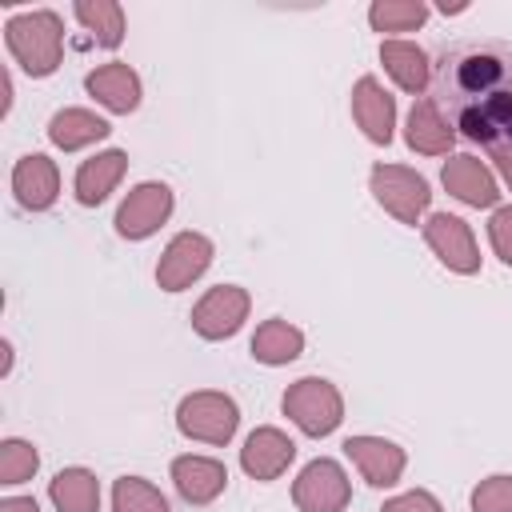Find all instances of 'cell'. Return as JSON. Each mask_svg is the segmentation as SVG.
<instances>
[{"mask_svg":"<svg viewBox=\"0 0 512 512\" xmlns=\"http://www.w3.org/2000/svg\"><path fill=\"white\" fill-rule=\"evenodd\" d=\"M432 100L456 136L512 156V44L456 40L432 64Z\"/></svg>","mask_w":512,"mask_h":512,"instance_id":"6da1fadb","label":"cell"},{"mask_svg":"<svg viewBox=\"0 0 512 512\" xmlns=\"http://www.w3.org/2000/svg\"><path fill=\"white\" fill-rule=\"evenodd\" d=\"M4 40H8V52L16 56V64L28 76H52L64 60V24L48 8L12 16L4 24Z\"/></svg>","mask_w":512,"mask_h":512,"instance_id":"7a4b0ae2","label":"cell"},{"mask_svg":"<svg viewBox=\"0 0 512 512\" xmlns=\"http://www.w3.org/2000/svg\"><path fill=\"white\" fill-rule=\"evenodd\" d=\"M284 416L304 432V436H328L344 420V396L332 380L324 376H300L284 392Z\"/></svg>","mask_w":512,"mask_h":512,"instance_id":"3957f363","label":"cell"},{"mask_svg":"<svg viewBox=\"0 0 512 512\" xmlns=\"http://www.w3.org/2000/svg\"><path fill=\"white\" fill-rule=\"evenodd\" d=\"M236 424H240L236 400L224 392H212V388L184 396L176 408V428L200 444H228L236 436Z\"/></svg>","mask_w":512,"mask_h":512,"instance_id":"277c9868","label":"cell"},{"mask_svg":"<svg viewBox=\"0 0 512 512\" xmlns=\"http://www.w3.org/2000/svg\"><path fill=\"white\" fill-rule=\"evenodd\" d=\"M372 196L384 212H392L400 224H420V216L428 212L432 204V192H428V180L404 164H376L372 176Z\"/></svg>","mask_w":512,"mask_h":512,"instance_id":"5b68a950","label":"cell"},{"mask_svg":"<svg viewBox=\"0 0 512 512\" xmlns=\"http://www.w3.org/2000/svg\"><path fill=\"white\" fill-rule=\"evenodd\" d=\"M292 500L300 512H344L352 500V480L344 476V468L328 456H316L300 468L296 484H292Z\"/></svg>","mask_w":512,"mask_h":512,"instance_id":"8992f818","label":"cell"},{"mask_svg":"<svg viewBox=\"0 0 512 512\" xmlns=\"http://www.w3.org/2000/svg\"><path fill=\"white\" fill-rule=\"evenodd\" d=\"M424 240L428 248L436 252V260L448 268V272H460V276H472L480 272V248H476V236L472 228L452 216V212H432L424 220Z\"/></svg>","mask_w":512,"mask_h":512,"instance_id":"52a82bcc","label":"cell"},{"mask_svg":"<svg viewBox=\"0 0 512 512\" xmlns=\"http://www.w3.org/2000/svg\"><path fill=\"white\" fill-rule=\"evenodd\" d=\"M168 216H172V188L160 184V180H144V184H136V188L120 200V208H116V232H120L124 240H144V236H152Z\"/></svg>","mask_w":512,"mask_h":512,"instance_id":"ba28073f","label":"cell"},{"mask_svg":"<svg viewBox=\"0 0 512 512\" xmlns=\"http://www.w3.org/2000/svg\"><path fill=\"white\" fill-rule=\"evenodd\" d=\"M248 292L240 284H220V288H208L200 296V304L192 308V328L196 336L204 340H228L240 332V324L248 320Z\"/></svg>","mask_w":512,"mask_h":512,"instance_id":"9c48e42d","label":"cell"},{"mask_svg":"<svg viewBox=\"0 0 512 512\" xmlns=\"http://www.w3.org/2000/svg\"><path fill=\"white\" fill-rule=\"evenodd\" d=\"M212 264V240L200 232H180L168 240L160 264H156V284L164 292H184L192 280H200Z\"/></svg>","mask_w":512,"mask_h":512,"instance_id":"30bf717a","label":"cell"},{"mask_svg":"<svg viewBox=\"0 0 512 512\" xmlns=\"http://www.w3.org/2000/svg\"><path fill=\"white\" fill-rule=\"evenodd\" d=\"M344 452H348V460L360 468V476L372 488H392L404 476V464H408L404 448L384 440V436H348Z\"/></svg>","mask_w":512,"mask_h":512,"instance_id":"8fae6325","label":"cell"},{"mask_svg":"<svg viewBox=\"0 0 512 512\" xmlns=\"http://www.w3.org/2000/svg\"><path fill=\"white\" fill-rule=\"evenodd\" d=\"M352 120L372 144H388L396 128V100L380 88L376 76H360L352 88Z\"/></svg>","mask_w":512,"mask_h":512,"instance_id":"7c38bea8","label":"cell"},{"mask_svg":"<svg viewBox=\"0 0 512 512\" xmlns=\"http://www.w3.org/2000/svg\"><path fill=\"white\" fill-rule=\"evenodd\" d=\"M12 192L16 200L28 208V212H44L56 204V192H60V172L56 164L44 156V152H28L16 160L12 168Z\"/></svg>","mask_w":512,"mask_h":512,"instance_id":"4fadbf2b","label":"cell"},{"mask_svg":"<svg viewBox=\"0 0 512 512\" xmlns=\"http://www.w3.org/2000/svg\"><path fill=\"white\" fill-rule=\"evenodd\" d=\"M440 180H444V188H448L460 204H468V208H492V204L500 200L496 176H492V172L484 168V160H476V156H448Z\"/></svg>","mask_w":512,"mask_h":512,"instance_id":"5bb4252c","label":"cell"},{"mask_svg":"<svg viewBox=\"0 0 512 512\" xmlns=\"http://www.w3.org/2000/svg\"><path fill=\"white\" fill-rule=\"evenodd\" d=\"M292 456H296L292 436H284L280 428H256L240 448V468L252 480H276L292 464Z\"/></svg>","mask_w":512,"mask_h":512,"instance_id":"9a60e30c","label":"cell"},{"mask_svg":"<svg viewBox=\"0 0 512 512\" xmlns=\"http://www.w3.org/2000/svg\"><path fill=\"white\" fill-rule=\"evenodd\" d=\"M172 484H176L180 500L212 504L228 484V468L212 456H176L172 460Z\"/></svg>","mask_w":512,"mask_h":512,"instance_id":"2e32d148","label":"cell"},{"mask_svg":"<svg viewBox=\"0 0 512 512\" xmlns=\"http://www.w3.org/2000/svg\"><path fill=\"white\" fill-rule=\"evenodd\" d=\"M404 140H408V148L420 152V156H448L452 144H456V132H452V124L444 120V112L436 108V100H432V96H420V100L412 104V112H408Z\"/></svg>","mask_w":512,"mask_h":512,"instance_id":"e0dca14e","label":"cell"},{"mask_svg":"<svg viewBox=\"0 0 512 512\" xmlns=\"http://www.w3.org/2000/svg\"><path fill=\"white\" fill-rule=\"evenodd\" d=\"M84 88H88L108 112H120V116L136 112V104H140V76H136L124 60H112V64L92 68L88 80H84Z\"/></svg>","mask_w":512,"mask_h":512,"instance_id":"ac0fdd59","label":"cell"},{"mask_svg":"<svg viewBox=\"0 0 512 512\" xmlns=\"http://www.w3.org/2000/svg\"><path fill=\"white\" fill-rule=\"evenodd\" d=\"M380 64L384 72L412 96H420L428 84H432V64H428V52L412 40H384L380 44Z\"/></svg>","mask_w":512,"mask_h":512,"instance_id":"d6986e66","label":"cell"},{"mask_svg":"<svg viewBox=\"0 0 512 512\" xmlns=\"http://www.w3.org/2000/svg\"><path fill=\"white\" fill-rule=\"evenodd\" d=\"M124 168H128V152H120V148L96 152L92 160H84V164L76 168V200H80L84 208H96V204L108 200V192L120 184Z\"/></svg>","mask_w":512,"mask_h":512,"instance_id":"ffe728a7","label":"cell"},{"mask_svg":"<svg viewBox=\"0 0 512 512\" xmlns=\"http://www.w3.org/2000/svg\"><path fill=\"white\" fill-rule=\"evenodd\" d=\"M108 132H112L108 120L96 116V112H88V108H64V112H56V116L48 120V140H52L56 148H64V152L88 148V144L104 140Z\"/></svg>","mask_w":512,"mask_h":512,"instance_id":"44dd1931","label":"cell"},{"mask_svg":"<svg viewBox=\"0 0 512 512\" xmlns=\"http://www.w3.org/2000/svg\"><path fill=\"white\" fill-rule=\"evenodd\" d=\"M248 348H252V356H256L260 364L280 368V364H292V360L304 352V332H300L296 324L272 316V320H264V324L256 328V336H252Z\"/></svg>","mask_w":512,"mask_h":512,"instance_id":"7402d4cb","label":"cell"},{"mask_svg":"<svg viewBox=\"0 0 512 512\" xmlns=\"http://www.w3.org/2000/svg\"><path fill=\"white\" fill-rule=\"evenodd\" d=\"M56 512H100V480L88 468H60L48 484Z\"/></svg>","mask_w":512,"mask_h":512,"instance_id":"603a6c76","label":"cell"},{"mask_svg":"<svg viewBox=\"0 0 512 512\" xmlns=\"http://www.w3.org/2000/svg\"><path fill=\"white\" fill-rule=\"evenodd\" d=\"M72 12L100 48H116L124 40V8L116 0H80Z\"/></svg>","mask_w":512,"mask_h":512,"instance_id":"cb8c5ba5","label":"cell"},{"mask_svg":"<svg viewBox=\"0 0 512 512\" xmlns=\"http://www.w3.org/2000/svg\"><path fill=\"white\" fill-rule=\"evenodd\" d=\"M428 20V4L420 0H376L368 8V24L376 32H416Z\"/></svg>","mask_w":512,"mask_h":512,"instance_id":"d4e9b609","label":"cell"},{"mask_svg":"<svg viewBox=\"0 0 512 512\" xmlns=\"http://www.w3.org/2000/svg\"><path fill=\"white\" fill-rule=\"evenodd\" d=\"M112 512H172L164 492L140 476H120L112 484Z\"/></svg>","mask_w":512,"mask_h":512,"instance_id":"484cf974","label":"cell"},{"mask_svg":"<svg viewBox=\"0 0 512 512\" xmlns=\"http://www.w3.org/2000/svg\"><path fill=\"white\" fill-rule=\"evenodd\" d=\"M36 468H40V456L28 440L12 436V440L0 444V484H24V480L36 476Z\"/></svg>","mask_w":512,"mask_h":512,"instance_id":"4316f807","label":"cell"},{"mask_svg":"<svg viewBox=\"0 0 512 512\" xmlns=\"http://www.w3.org/2000/svg\"><path fill=\"white\" fill-rule=\"evenodd\" d=\"M472 512H512V476H488L472 492Z\"/></svg>","mask_w":512,"mask_h":512,"instance_id":"83f0119b","label":"cell"},{"mask_svg":"<svg viewBox=\"0 0 512 512\" xmlns=\"http://www.w3.org/2000/svg\"><path fill=\"white\" fill-rule=\"evenodd\" d=\"M488 240H492L496 256L512 268V204H504V208L492 212V220H488Z\"/></svg>","mask_w":512,"mask_h":512,"instance_id":"f1b7e54d","label":"cell"},{"mask_svg":"<svg viewBox=\"0 0 512 512\" xmlns=\"http://www.w3.org/2000/svg\"><path fill=\"white\" fill-rule=\"evenodd\" d=\"M380 512H444V508H440V500H436L432 492L416 488V492H400V496L384 500V508H380Z\"/></svg>","mask_w":512,"mask_h":512,"instance_id":"f546056e","label":"cell"},{"mask_svg":"<svg viewBox=\"0 0 512 512\" xmlns=\"http://www.w3.org/2000/svg\"><path fill=\"white\" fill-rule=\"evenodd\" d=\"M0 512H40V504L32 496H8L0 500Z\"/></svg>","mask_w":512,"mask_h":512,"instance_id":"4dcf8cb0","label":"cell"},{"mask_svg":"<svg viewBox=\"0 0 512 512\" xmlns=\"http://www.w3.org/2000/svg\"><path fill=\"white\" fill-rule=\"evenodd\" d=\"M496 168H500V176H504V184L512 188V156H496Z\"/></svg>","mask_w":512,"mask_h":512,"instance_id":"1f68e13d","label":"cell"},{"mask_svg":"<svg viewBox=\"0 0 512 512\" xmlns=\"http://www.w3.org/2000/svg\"><path fill=\"white\" fill-rule=\"evenodd\" d=\"M464 8H468V4H448V0L440 4V12H444V16H448V12H464Z\"/></svg>","mask_w":512,"mask_h":512,"instance_id":"d6a6232c","label":"cell"}]
</instances>
